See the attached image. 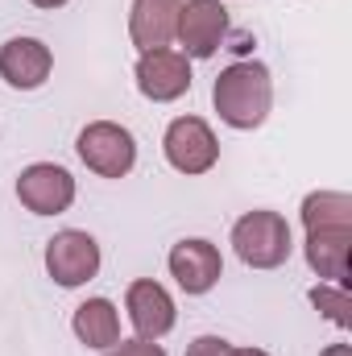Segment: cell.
Masks as SVG:
<instances>
[{
  "mask_svg": "<svg viewBox=\"0 0 352 356\" xmlns=\"http://www.w3.org/2000/svg\"><path fill=\"white\" fill-rule=\"evenodd\" d=\"M211 104H216L220 120L232 124V129H257V124H265L269 104H273L269 71L262 63H232V67H224L216 88H211Z\"/></svg>",
  "mask_w": 352,
  "mask_h": 356,
  "instance_id": "obj_1",
  "label": "cell"
},
{
  "mask_svg": "<svg viewBox=\"0 0 352 356\" xmlns=\"http://www.w3.org/2000/svg\"><path fill=\"white\" fill-rule=\"evenodd\" d=\"M232 249L245 266L253 269H278L286 266L294 241H290V224L278 211H249L232 224Z\"/></svg>",
  "mask_w": 352,
  "mask_h": 356,
  "instance_id": "obj_2",
  "label": "cell"
},
{
  "mask_svg": "<svg viewBox=\"0 0 352 356\" xmlns=\"http://www.w3.org/2000/svg\"><path fill=\"white\" fill-rule=\"evenodd\" d=\"M83 166L95 170L99 178H125L137 166V141L125 124H112V120H95L79 133L75 141Z\"/></svg>",
  "mask_w": 352,
  "mask_h": 356,
  "instance_id": "obj_3",
  "label": "cell"
},
{
  "mask_svg": "<svg viewBox=\"0 0 352 356\" xmlns=\"http://www.w3.org/2000/svg\"><path fill=\"white\" fill-rule=\"evenodd\" d=\"M162 149H166V162L175 166L178 175H207L216 166V158H220L216 133L199 116H178V120H170Z\"/></svg>",
  "mask_w": 352,
  "mask_h": 356,
  "instance_id": "obj_4",
  "label": "cell"
},
{
  "mask_svg": "<svg viewBox=\"0 0 352 356\" xmlns=\"http://www.w3.org/2000/svg\"><path fill=\"white\" fill-rule=\"evenodd\" d=\"M228 33V8L220 0H186L178 8L175 38L182 42L186 58H211Z\"/></svg>",
  "mask_w": 352,
  "mask_h": 356,
  "instance_id": "obj_5",
  "label": "cell"
},
{
  "mask_svg": "<svg viewBox=\"0 0 352 356\" xmlns=\"http://www.w3.org/2000/svg\"><path fill=\"white\" fill-rule=\"evenodd\" d=\"M46 269L67 290L91 282L99 273V245H95V236L79 232V228H67V232L50 236V245H46Z\"/></svg>",
  "mask_w": 352,
  "mask_h": 356,
  "instance_id": "obj_6",
  "label": "cell"
},
{
  "mask_svg": "<svg viewBox=\"0 0 352 356\" xmlns=\"http://www.w3.org/2000/svg\"><path fill=\"white\" fill-rule=\"evenodd\" d=\"M17 199L33 211V216H58L75 203V178L71 170L54 166V162H38L17 178Z\"/></svg>",
  "mask_w": 352,
  "mask_h": 356,
  "instance_id": "obj_7",
  "label": "cell"
},
{
  "mask_svg": "<svg viewBox=\"0 0 352 356\" xmlns=\"http://www.w3.org/2000/svg\"><path fill=\"white\" fill-rule=\"evenodd\" d=\"M137 91L154 104H170L191 91V63L178 50H145L137 63Z\"/></svg>",
  "mask_w": 352,
  "mask_h": 356,
  "instance_id": "obj_8",
  "label": "cell"
},
{
  "mask_svg": "<svg viewBox=\"0 0 352 356\" xmlns=\"http://www.w3.org/2000/svg\"><path fill=\"white\" fill-rule=\"evenodd\" d=\"M50 71H54V54H50L46 42H38V38H13V42H4V50H0V79L8 88L33 91L50 79Z\"/></svg>",
  "mask_w": 352,
  "mask_h": 356,
  "instance_id": "obj_9",
  "label": "cell"
},
{
  "mask_svg": "<svg viewBox=\"0 0 352 356\" xmlns=\"http://www.w3.org/2000/svg\"><path fill=\"white\" fill-rule=\"evenodd\" d=\"M125 307H129V323H133L137 340H162L175 327V298L158 282H150V277L129 286Z\"/></svg>",
  "mask_w": 352,
  "mask_h": 356,
  "instance_id": "obj_10",
  "label": "cell"
},
{
  "mask_svg": "<svg viewBox=\"0 0 352 356\" xmlns=\"http://www.w3.org/2000/svg\"><path fill=\"white\" fill-rule=\"evenodd\" d=\"M170 273L186 294H207L224 273V257L211 241H178L170 249Z\"/></svg>",
  "mask_w": 352,
  "mask_h": 356,
  "instance_id": "obj_11",
  "label": "cell"
},
{
  "mask_svg": "<svg viewBox=\"0 0 352 356\" xmlns=\"http://www.w3.org/2000/svg\"><path fill=\"white\" fill-rule=\"evenodd\" d=\"M178 8L182 0H133L129 13V33L133 42L145 50H166L175 42V25H178Z\"/></svg>",
  "mask_w": 352,
  "mask_h": 356,
  "instance_id": "obj_12",
  "label": "cell"
},
{
  "mask_svg": "<svg viewBox=\"0 0 352 356\" xmlns=\"http://www.w3.org/2000/svg\"><path fill=\"white\" fill-rule=\"evenodd\" d=\"M349 249H352V228H315L307 232V266L328 282L349 277Z\"/></svg>",
  "mask_w": 352,
  "mask_h": 356,
  "instance_id": "obj_13",
  "label": "cell"
},
{
  "mask_svg": "<svg viewBox=\"0 0 352 356\" xmlns=\"http://www.w3.org/2000/svg\"><path fill=\"white\" fill-rule=\"evenodd\" d=\"M75 336L88 348H116L120 344V315L108 298H88L75 311Z\"/></svg>",
  "mask_w": 352,
  "mask_h": 356,
  "instance_id": "obj_14",
  "label": "cell"
},
{
  "mask_svg": "<svg viewBox=\"0 0 352 356\" xmlns=\"http://www.w3.org/2000/svg\"><path fill=\"white\" fill-rule=\"evenodd\" d=\"M303 228H352V199L344 191H311L303 199Z\"/></svg>",
  "mask_w": 352,
  "mask_h": 356,
  "instance_id": "obj_15",
  "label": "cell"
},
{
  "mask_svg": "<svg viewBox=\"0 0 352 356\" xmlns=\"http://www.w3.org/2000/svg\"><path fill=\"white\" fill-rule=\"evenodd\" d=\"M311 302H315V311H319L323 319H332L336 327H349V323H352V298L340 290V286L319 282V286L311 290Z\"/></svg>",
  "mask_w": 352,
  "mask_h": 356,
  "instance_id": "obj_16",
  "label": "cell"
},
{
  "mask_svg": "<svg viewBox=\"0 0 352 356\" xmlns=\"http://www.w3.org/2000/svg\"><path fill=\"white\" fill-rule=\"evenodd\" d=\"M108 356H166L158 340H129V344H116Z\"/></svg>",
  "mask_w": 352,
  "mask_h": 356,
  "instance_id": "obj_17",
  "label": "cell"
},
{
  "mask_svg": "<svg viewBox=\"0 0 352 356\" xmlns=\"http://www.w3.org/2000/svg\"><path fill=\"white\" fill-rule=\"evenodd\" d=\"M228 340H220V336H199L191 348H186V356H228Z\"/></svg>",
  "mask_w": 352,
  "mask_h": 356,
  "instance_id": "obj_18",
  "label": "cell"
},
{
  "mask_svg": "<svg viewBox=\"0 0 352 356\" xmlns=\"http://www.w3.org/2000/svg\"><path fill=\"white\" fill-rule=\"evenodd\" d=\"M319 356H352V348L349 344H332V348H323Z\"/></svg>",
  "mask_w": 352,
  "mask_h": 356,
  "instance_id": "obj_19",
  "label": "cell"
},
{
  "mask_svg": "<svg viewBox=\"0 0 352 356\" xmlns=\"http://www.w3.org/2000/svg\"><path fill=\"white\" fill-rule=\"evenodd\" d=\"M228 356H269V353H262V348H228Z\"/></svg>",
  "mask_w": 352,
  "mask_h": 356,
  "instance_id": "obj_20",
  "label": "cell"
},
{
  "mask_svg": "<svg viewBox=\"0 0 352 356\" xmlns=\"http://www.w3.org/2000/svg\"><path fill=\"white\" fill-rule=\"evenodd\" d=\"M29 4H38V8H63L67 0H29Z\"/></svg>",
  "mask_w": 352,
  "mask_h": 356,
  "instance_id": "obj_21",
  "label": "cell"
}]
</instances>
